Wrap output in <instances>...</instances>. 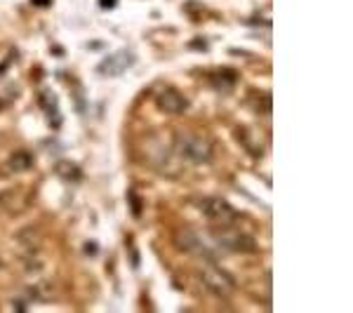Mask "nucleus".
I'll return each mask as SVG.
<instances>
[{
    "label": "nucleus",
    "instance_id": "obj_1",
    "mask_svg": "<svg viewBox=\"0 0 353 313\" xmlns=\"http://www.w3.org/2000/svg\"><path fill=\"white\" fill-rule=\"evenodd\" d=\"M141 156H144V161L151 170L165 174V177H179L181 174L179 156L158 139H146L144 146H141Z\"/></svg>",
    "mask_w": 353,
    "mask_h": 313
},
{
    "label": "nucleus",
    "instance_id": "obj_12",
    "mask_svg": "<svg viewBox=\"0 0 353 313\" xmlns=\"http://www.w3.org/2000/svg\"><path fill=\"white\" fill-rule=\"evenodd\" d=\"M8 168L12 170V172H28V170L33 168V156H31V151L17 149L14 153H10Z\"/></svg>",
    "mask_w": 353,
    "mask_h": 313
},
{
    "label": "nucleus",
    "instance_id": "obj_14",
    "mask_svg": "<svg viewBox=\"0 0 353 313\" xmlns=\"http://www.w3.org/2000/svg\"><path fill=\"white\" fill-rule=\"evenodd\" d=\"M130 210H132V217H139L141 214V201L134 193H130Z\"/></svg>",
    "mask_w": 353,
    "mask_h": 313
},
{
    "label": "nucleus",
    "instance_id": "obj_9",
    "mask_svg": "<svg viewBox=\"0 0 353 313\" xmlns=\"http://www.w3.org/2000/svg\"><path fill=\"white\" fill-rule=\"evenodd\" d=\"M236 83H238V73L229 71V68H219V71H214L212 78H210V85H212L214 90H219V92H229Z\"/></svg>",
    "mask_w": 353,
    "mask_h": 313
},
{
    "label": "nucleus",
    "instance_id": "obj_2",
    "mask_svg": "<svg viewBox=\"0 0 353 313\" xmlns=\"http://www.w3.org/2000/svg\"><path fill=\"white\" fill-rule=\"evenodd\" d=\"M174 151L179 153V158H184V161H189L193 165H205L212 161L214 156L212 141L198 132L174 134Z\"/></svg>",
    "mask_w": 353,
    "mask_h": 313
},
{
    "label": "nucleus",
    "instance_id": "obj_5",
    "mask_svg": "<svg viewBox=\"0 0 353 313\" xmlns=\"http://www.w3.org/2000/svg\"><path fill=\"white\" fill-rule=\"evenodd\" d=\"M172 243L181 252L191 254V257H198L203 261H217L219 254L214 252L210 243H205V238H201V233L193 231V229H179L174 233Z\"/></svg>",
    "mask_w": 353,
    "mask_h": 313
},
{
    "label": "nucleus",
    "instance_id": "obj_11",
    "mask_svg": "<svg viewBox=\"0 0 353 313\" xmlns=\"http://www.w3.org/2000/svg\"><path fill=\"white\" fill-rule=\"evenodd\" d=\"M41 109L45 111V116L50 118V125H52V128H59V125H61V116H59V111H57V97H54L52 90H43Z\"/></svg>",
    "mask_w": 353,
    "mask_h": 313
},
{
    "label": "nucleus",
    "instance_id": "obj_13",
    "mask_svg": "<svg viewBox=\"0 0 353 313\" xmlns=\"http://www.w3.org/2000/svg\"><path fill=\"white\" fill-rule=\"evenodd\" d=\"M54 172L64 181H68V184H78L83 179V170L73 161H59L54 165Z\"/></svg>",
    "mask_w": 353,
    "mask_h": 313
},
{
    "label": "nucleus",
    "instance_id": "obj_3",
    "mask_svg": "<svg viewBox=\"0 0 353 313\" xmlns=\"http://www.w3.org/2000/svg\"><path fill=\"white\" fill-rule=\"evenodd\" d=\"M198 281L205 287V292H210L217 299H229L233 290H236V281L231 278V273L219 269L214 261H205L201 271H198Z\"/></svg>",
    "mask_w": 353,
    "mask_h": 313
},
{
    "label": "nucleus",
    "instance_id": "obj_6",
    "mask_svg": "<svg viewBox=\"0 0 353 313\" xmlns=\"http://www.w3.org/2000/svg\"><path fill=\"white\" fill-rule=\"evenodd\" d=\"M201 212L212 226L233 224L236 217H238V212L233 210V205L226 203L224 198H203V201H201Z\"/></svg>",
    "mask_w": 353,
    "mask_h": 313
},
{
    "label": "nucleus",
    "instance_id": "obj_15",
    "mask_svg": "<svg viewBox=\"0 0 353 313\" xmlns=\"http://www.w3.org/2000/svg\"><path fill=\"white\" fill-rule=\"evenodd\" d=\"M36 5H50V0H33Z\"/></svg>",
    "mask_w": 353,
    "mask_h": 313
},
{
    "label": "nucleus",
    "instance_id": "obj_8",
    "mask_svg": "<svg viewBox=\"0 0 353 313\" xmlns=\"http://www.w3.org/2000/svg\"><path fill=\"white\" fill-rule=\"evenodd\" d=\"M132 61H134L132 52H128V50H121V52L106 57V59L101 61L99 66H97V73H99V76H106V78L121 76L125 68H130V64H132Z\"/></svg>",
    "mask_w": 353,
    "mask_h": 313
},
{
    "label": "nucleus",
    "instance_id": "obj_4",
    "mask_svg": "<svg viewBox=\"0 0 353 313\" xmlns=\"http://www.w3.org/2000/svg\"><path fill=\"white\" fill-rule=\"evenodd\" d=\"M212 238L219 248L229 250V252H257V241L252 233L238 229L236 224L212 226Z\"/></svg>",
    "mask_w": 353,
    "mask_h": 313
},
{
    "label": "nucleus",
    "instance_id": "obj_7",
    "mask_svg": "<svg viewBox=\"0 0 353 313\" xmlns=\"http://www.w3.org/2000/svg\"><path fill=\"white\" fill-rule=\"evenodd\" d=\"M156 104H158V109L163 113H168V116H179V113H184L189 109V99L174 88H163L156 97Z\"/></svg>",
    "mask_w": 353,
    "mask_h": 313
},
{
    "label": "nucleus",
    "instance_id": "obj_10",
    "mask_svg": "<svg viewBox=\"0 0 353 313\" xmlns=\"http://www.w3.org/2000/svg\"><path fill=\"white\" fill-rule=\"evenodd\" d=\"M26 297L28 299H33V301H50V299H54V287H52V283L50 281H36V283H31V285L26 287Z\"/></svg>",
    "mask_w": 353,
    "mask_h": 313
}]
</instances>
